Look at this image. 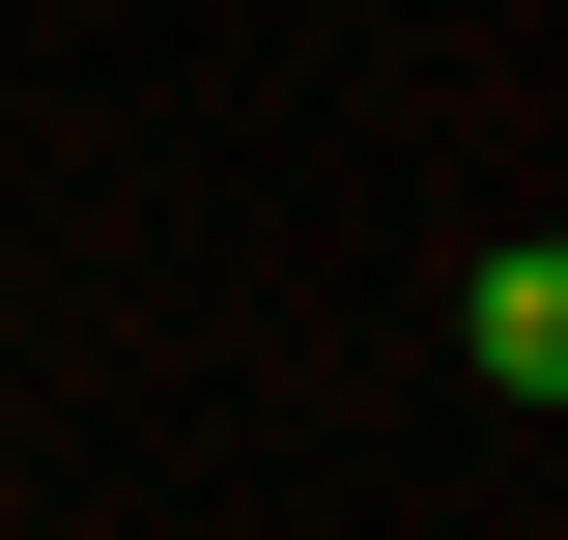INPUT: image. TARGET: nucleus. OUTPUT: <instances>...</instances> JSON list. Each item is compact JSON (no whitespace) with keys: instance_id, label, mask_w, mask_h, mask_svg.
<instances>
[{"instance_id":"1","label":"nucleus","mask_w":568,"mask_h":540,"mask_svg":"<svg viewBox=\"0 0 568 540\" xmlns=\"http://www.w3.org/2000/svg\"><path fill=\"white\" fill-rule=\"evenodd\" d=\"M455 370H484V399H568V257H540V228L455 284Z\"/></svg>"}]
</instances>
